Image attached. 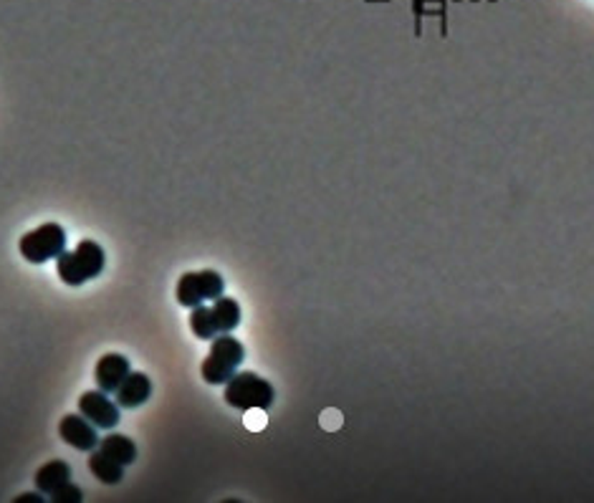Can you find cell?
Returning a JSON list of instances; mask_svg holds the SVG:
<instances>
[{
  "instance_id": "1",
  "label": "cell",
  "mask_w": 594,
  "mask_h": 503,
  "mask_svg": "<svg viewBox=\"0 0 594 503\" xmlns=\"http://www.w3.org/2000/svg\"><path fill=\"white\" fill-rule=\"evenodd\" d=\"M104 263H107V255L99 243L82 240L76 246V251H64L56 258V271H59V279L67 286H82L97 279L104 271Z\"/></svg>"
},
{
  "instance_id": "2",
  "label": "cell",
  "mask_w": 594,
  "mask_h": 503,
  "mask_svg": "<svg viewBox=\"0 0 594 503\" xmlns=\"http://www.w3.org/2000/svg\"><path fill=\"white\" fill-rule=\"evenodd\" d=\"M238 324H241V303L231 296H218L213 299V306H195L190 314V329L198 339L231 334Z\"/></svg>"
},
{
  "instance_id": "3",
  "label": "cell",
  "mask_w": 594,
  "mask_h": 503,
  "mask_svg": "<svg viewBox=\"0 0 594 503\" xmlns=\"http://www.w3.org/2000/svg\"><path fill=\"white\" fill-rule=\"evenodd\" d=\"M246 359V347L231 334H218L210 344V354L205 357L200 374L208 385H226Z\"/></svg>"
},
{
  "instance_id": "4",
  "label": "cell",
  "mask_w": 594,
  "mask_h": 503,
  "mask_svg": "<svg viewBox=\"0 0 594 503\" xmlns=\"http://www.w3.org/2000/svg\"><path fill=\"white\" fill-rule=\"evenodd\" d=\"M273 385L256 372H235L226 382V403L235 410H268V405H273Z\"/></svg>"
},
{
  "instance_id": "5",
  "label": "cell",
  "mask_w": 594,
  "mask_h": 503,
  "mask_svg": "<svg viewBox=\"0 0 594 503\" xmlns=\"http://www.w3.org/2000/svg\"><path fill=\"white\" fill-rule=\"evenodd\" d=\"M18 248H20V255L28 263H36V266L46 263V261L59 258L61 253L67 251V231L59 223H44L36 231L23 235Z\"/></svg>"
},
{
  "instance_id": "6",
  "label": "cell",
  "mask_w": 594,
  "mask_h": 503,
  "mask_svg": "<svg viewBox=\"0 0 594 503\" xmlns=\"http://www.w3.org/2000/svg\"><path fill=\"white\" fill-rule=\"evenodd\" d=\"M223 288H226V281L218 271H190V273H182L178 281V303L195 309L223 296Z\"/></svg>"
},
{
  "instance_id": "7",
  "label": "cell",
  "mask_w": 594,
  "mask_h": 503,
  "mask_svg": "<svg viewBox=\"0 0 594 503\" xmlns=\"http://www.w3.org/2000/svg\"><path fill=\"white\" fill-rule=\"evenodd\" d=\"M79 413L89 420L91 425L104 428V430H112L116 422H119V405H115L107 392L101 389H89L79 397Z\"/></svg>"
},
{
  "instance_id": "8",
  "label": "cell",
  "mask_w": 594,
  "mask_h": 503,
  "mask_svg": "<svg viewBox=\"0 0 594 503\" xmlns=\"http://www.w3.org/2000/svg\"><path fill=\"white\" fill-rule=\"evenodd\" d=\"M59 436H61V440L67 445L76 448V451H83V453H91V451L99 448L97 425H91L82 413L79 415H67V418L61 420L59 422Z\"/></svg>"
},
{
  "instance_id": "9",
  "label": "cell",
  "mask_w": 594,
  "mask_h": 503,
  "mask_svg": "<svg viewBox=\"0 0 594 503\" xmlns=\"http://www.w3.org/2000/svg\"><path fill=\"white\" fill-rule=\"evenodd\" d=\"M132 372V365L124 354H104L99 362H97V369H94V380H97V387L101 392H116L119 385L130 377Z\"/></svg>"
},
{
  "instance_id": "10",
  "label": "cell",
  "mask_w": 594,
  "mask_h": 503,
  "mask_svg": "<svg viewBox=\"0 0 594 503\" xmlns=\"http://www.w3.org/2000/svg\"><path fill=\"white\" fill-rule=\"evenodd\" d=\"M116 395V405L124 410H137L147 403L152 395V380L145 372H130V377L119 385Z\"/></svg>"
},
{
  "instance_id": "11",
  "label": "cell",
  "mask_w": 594,
  "mask_h": 503,
  "mask_svg": "<svg viewBox=\"0 0 594 503\" xmlns=\"http://www.w3.org/2000/svg\"><path fill=\"white\" fill-rule=\"evenodd\" d=\"M67 483H71V466L67 460H49L46 466L36 470V488L46 496Z\"/></svg>"
},
{
  "instance_id": "12",
  "label": "cell",
  "mask_w": 594,
  "mask_h": 503,
  "mask_svg": "<svg viewBox=\"0 0 594 503\" xmlns=\"http://www.w3.org/2000/svg\"><path fill=\"white\" fill-rule=\"evenodd\" d=\"M89 470H91L94 478H99L104 486H116L124 478V466H119L115 458H109L104 451H91Z\"/></svg>"
},
{
  "instance_id": "13",
  "label": "cell",
  "mask_w": 594,
  "mask_h": 503,
  "mask_svg": "<svg viewBox=\"0 0 594 503\" xmlns=\"http://www.w3.org/2000/svg\"><path fill=\"white\" fill-rule=\"evenodd\" d=\"M99 451H104L109 458H115L119 466H132L134 460H137V445L130 437L119 436V433L101 437Z\"/></svg>"
},
{
  "instance_id": "14",
  "label": "cell",
  "mask_w": 594,
  "mask_h": 503,
  "mask_svg": "<svg viewBox=\"0 0 594 503\" xmlns=\"http://www.w3.org/2000/svg\"><path fill=\"white\" fill-rule=\"evenodd\" d=\"M82 499H83L82 488L71 486V483H67V486H61L59 491L51 493V501L53 503H79Z\"/></svg>"
},
{
  "instance_id": "15",
  "label": "cell",
  "mask_w": 594,
  "mask_h": 503,
  "mask_svg": "<svg viewBox=\"0 0 594 503\" xmlns=\"http://www.w3.org/2000/svg\"><path fill=\"white\" fill-rule=\"evenodd\" d=\"M265 410H261V407H253L250 410V415H248V428L250 430H264L265 428Z\"/></svg>"
},
{
  "instance_id": "16",
  "label": "cell",
  "mask_w": 594,
  "mask_h": 503,
  "mask_svg": "<svg viewBox=\"0 0 594 503\" xmlns=\"http://www.w3.org/2000/svg\"><path fill=\"white\" fill-rule=\"evenodd\" d=\"M16 503H44V493H20L16 499Z\"/></svg>"
}]
</instances>
